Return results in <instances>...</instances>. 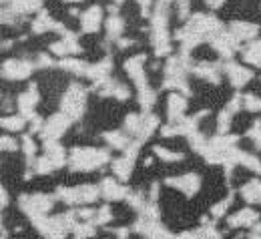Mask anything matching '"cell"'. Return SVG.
Returning <instances> with one entry per match:
<instances>
[{
  "label": "cell",
  "mask_w": 261,
  "mask_h": 239,
  "mask_svg": "<svg viewBox=\"0 0 261 239\" xmlns=\"http://www.w3.org/2000/svg\"><path fill=\"white\" fill-rule=\"evenodd\" d=\"M153 155H157L161 161L165 163H177V161H183L185 155L183 153H177V151H169L167 147H161V145H155L153 147Z\"/></svg>",
  "instance_id": "cell-35"
},
{
  "label": "cell",
  "mask_w": 261,
  "mask_h": 239,
  "mask_svg": "<svg viewBox=\"0 0 261 239\" xmlns=\"http://www.w3.org/2000/svg\"><path fill=\"white\" fill-rule=\"evenodd\" d=\"M185 26H189L191 31H195L199 34H203L207 40H209V36L223 31V24H221L219 18H215L213 14H203V12H197L191 18H187Z\"/></svg>",
  "instance_id": "cell-7"
},
{
  "label": "cell",
  "mask_w": 261,
  "mask_h": 239,
  "mask_svg": "<svg viewBox=\"0 0 261 239\" xmlns=\"http://www.w3.org/2000/svg\"><path fill=\"white\" fill-rule=\"evenodd\" d=\"M55 199L53 195H46V193H34V195H20L18 199V207L20 211L29 217L31 223H38L42 217L48 215V211L55 207Z\"/></svg>",
  "instance_id": "cell-4"
},
{
  "label": "cell",
  "mask_w": 261,
  "mask_h": 239,
  "mask_svg": "<svg viewBox=\"0 0 261 239\" xmlns=\"http://www.w3.org/2000/svg\"><path fill=\"white\" fill-rule=\"evenodd\" d=\"M137 102H139V107L143 111H151L155 107V102H157V91L151 89V87L137 91Z\"/></svg>",
  "instance_id": "cell-33"
},
{
  "label": "cell",
  "mask_w": 261,
  "mask_h": 239,
  "mask_svg": "<svg viewBox=\"0 0 261 239\" xmlns=\"http://www.w3.org/2000/svg\"><path fill=\"white\" fill-rule=\"evenodd\" d=\"M42 145H44V155L55 163L57 169L65 167L68 163V155H66L65 147L59 145V141H42Z\"/></svg>",
  "instance_id": "cell-21"
},
{
  "label": "cell",
  "mask_w": 261,
  "mask_h": 239,
  "mask_svg": "<svg viewBox=\"0 0 261 239\" xmlns=\"http://www.w3.org/2000/svg\"><path fill=\"white\" fill-rule=\"evenodd\" d=\"M243 107H245L247 111H251V113H259L261 111V99L257 97V95L247 93V95H243Z\"/></svg>",
  "instance_id": "cell-43"
},
{
  "label": "cell",
  "mask_w": 261,
  "mask_h": 239,
  "mask_svg": "<svg viewBox=\"0 0 261 239\" xmlns=\"http://www.w3.org/2000/svg\"><path fill=\"white\" fill-rule=\"evenodd\" d=\"M111 221H113V211H111L109 205H102L100 209H97V215L93 217V223H95L97 227H102V225H107V223H111Z\"/></svg>",
  "instance_id": "cell-40"
},
{
  "label": "cell",
  "mask_w": 261,
  "mask_h": 239,
  "mask_svg": "<svg viewBox=\"0 0 261 239\" xmlns=\"http://www.w3.org/2000/svg\"><path fill=\"white\" fill-rule=\"evenodd\" d=\"M243 61L255 68H261V38L249 40V44L243 48Z\"/></svg>",
  "instance_id": "cell-26"
},
{
  "label": "cell",
  "mask_w": 261,
  "mask_h": 239,
  "mask_svg": "<svg viewBox=\"0 0 261 239\" xmlns=\"http://www.w3.org/2000/svg\"><path fill=\"white\" fill-rule=\"evenodd\" d=\"M40 6H42V0H12L10 2V8L20 16L31 14V12H40Z\"/></svg>",
  "instance_id": "cell-30"
},
{
  "label": "cell",
  "mask_w": 261,
  "mask_h": 239,
  "mask_svg": "<svg viewBox=\"0 0 261 239\" xmlns=\"http://www.w3.org/2000/svg\"><path fill=\"white\" fill-rule=\"evenodd\" d=\"M109 161H111V153L107 149H97V147H74L70 149V155H68L70 171H76V173L97 171Z\"/></svg>",
  "instance_id": "cell-1"
},
{
  "label": "cell",
  "mask_w": 261,
  "mask_h": 239,
  "mask_svg": "<svg viewBox=\"0 0 261 239\" xmlns=\"http://www.w3.org/2000/svg\"><path fill=\"white\" fill-rule=\"evenodd\" d=\"M191 72L195 76H199V78L209 81L211 85H219L221 72H223V65H219V63H193Z\"/></svg>",
  "instance_id": "cell-18"
},
{
  "label": "cell",
  "mask_w": 261,
  "mask_h": 239,
  "mask_svg": "<svg viewBox=\"0 0 261 239\" xmlns=\"http://www.w3.org/2000/svg\"><path fill=\"white\" fill-rule=\"evenodd\" d=\"M68 12H70V14H72V16H79V8H74V6H72V8H70V10H68Z\"/></svg>",
  "instance_id": "cell-55"
},
{
  "label": "cell",
  "mask_w": 261,
  "mask_h": 239,
  "mask_svg": "<svg viewBox=\"0 0 261 239\" xmlns=\"http://www.w3.org/2000/svg\"><path fill=\"white\" fill-rule=\"evenodd\" d=\"M165 185L181 191L185 197H193L201 189V177L197 173H185V175H179V177H167Z\"/></svg>",
  "instance_id": "cell-10"
},
{
  "label": "cell",
  "mask_w": 261,
  "mask_h": 239,
  "mask_svg": "<svg viewBox=\"0 0 261 239\" xmlns=\"http://www.w3.org/2000/svg\"><path fill=\"white\" fill-rule=\"evenodd\" d=\"M257 221H259V213L255 209H249L247 207V209H241V211L229 215L227 225L231 229H239V227H251Z\"/></svg>",
  "instance_id": "cell-19"
},
{
  "label": "cell",
  "mask_w": 261,
  "mask_h": 239,
  "mask_svg": "<svg viewBox=\"0 0 261 239\" xmlns=\"http://www.w3.org/2000/svg\"><path fill=\"white\" fill-rule=\"evenodd\" d=\"M33 169L36 171V175H48V173L57 171V167H55V163L42 153V157H36V163H34Z\"/></svg>",
  "instance_id": "cell-39"
},
{
  "label": "cell",
  "mask_w": 261,
  "mask_h": 239,
  "mask_svg": "<svg viewBox=\"0 0 261 239\" xmlns=\"http://www.w3.org/2000/svg\"><path fill=\"white\" fill-rule=\"evenodd\" d=\"M233 117H235V113H233V111H229L227 107L217 115V133H219V135H225L229 129H231Z\"/></svg>",
  "instance_id": "cell-36"
},
{
  "label": "cell",
  "mask_w": 261,
  "mask_h": 239,
  "mask_svg": "<svg viewBox=\"0 0 261 239\" xmlns=\"http://www.w3.org/2000/svg\"><path fill=\"white\" fill-rule=\"evenodd\" d=\"M207 42H209V44L213 46V50H215L217 55H221L223 59H231V57L235 55V50L241 48V40L231 33V31H219V33H215L213 36H209Z\"/></svg>",
  "instance_id": "cell-6"
},
{
  "label": "cell",
  "mask_w": 261,
  "mask_h": 239,
  "mask_svg": "<svg viewBox=\"0 0 261 239\" xmlns=\"http://www.w3.org/2000/svg\"><path fill=\"white\" fill-rule=\"evenodd\" d=\"M141 127H143V115H137V113H129L123 121V129L129 133L130 137H139L141 133Z\"/></svg>",
  "instance_id": "cell-34"
},
{
  "label": "cell",
  "mask_w": 261,
  "mask_h": 239,
  "mask_svg": "<svg viewBox=\"0 0 261 239\" xmlns=\"http://www.w3.org/2000/svg\"><path fill=\"white\" fill-rule=\"evenodd\" d=\"M87 93L89 89L81 83H70L61 99V111L66 113L72 121H81L87 111Z\"/></svg>",
  "instance_id": "cell-3"
},
{
  "label": "cell",
  "mask_w": 261,
  "mask_h": 239,
  "mask_svg": "<svg viewBox=\"0 0 261 239\" xmlns=\"http://www.w3.org/2000/svg\"><path fill=\"white\" fill-rule=\"evenodd\" d=\"M113 173L119 181H129L130 175H133V169H135V157H130L127 153H123L121 159H115L113 161Z\"/></svg>",
  "instance_id": "cell-23"
},
{
  "label": "cell",
  "mask_w": 261,
  "mask_h": 239,
  "mask_svg": "<svg viewBox=\"0 0 261 239\" xmlns=\"http://www.w3.org/2000/svg\"><path fill=\"white\" fill-rule=\"evenodd\" d=\"M50 67H55V61L46 52H38V57H36V68H50Z\"/></svg>",
  "instance_id": "cell-48"
},
{
  "label": "cell",
  "mask_w": 261,
  "mask_h": 239,
  "mask_svg": "<svg viewBox=\"0 0 261 239\" xmlns=\"http://www.w3.org/2000/svg\"><path fill=\"white\" fill-rule=\"evenodd\" d=\"M40 102V93H38V87H36V83H31L29 85V89L18 97V101H16V104H18V111H20V115H24L29 121L33 119L34 115V109H36V104Z\"/></svg>",
  "instance_id": "cell-13"
},
{
  "label": "cell",
  "mask_w": 261,
  "mask_h": 239,
  "mask_svg": "<svg viewBox=\"0 0 261 239\" xmlns=\"http://www.w3.org/2000/svg\"><path fill=\"white\" fill-rule=\"evenodd\" d=\"M139 8H141V16L143 18H149L153 14V8H155V2L153 0H137Z\"/></svg>",
  "instance_id": "cell-45"
},
{
  "label": "cell",
  "mask_w": 261,
  "mask_h": 239,
  "mask_svg": "<svg viewBox=\"0 0 261 239\" xmlns=\"http://www.w3.org/2000/svg\"><path fill=\"white\" fill-rule=\"evenodd\" d=\"M57 33V34H63L66 33L65 24H61V22H57L46 10H40L38 12V16L33 20V34H44V33Z\"/></svg>",
  "instance_id": "cell-14"
},
{
  "label": "cell",
  "mask_w": 261,
  "mask_h": 239,
  "mask_svg": "<svg viewBox=\"0 0 261 239\" xmlns=\"http://www.w3.org/2000/svg\"><path fill=\"white\" fill-rule=\"evenodd\" d=\"M22 153H24V161H27V167H31L33 169L34 163H36V143H34V139L31 133H27V135H22Z\"/></svg>",
  "instance_id": "cell-32"
},
{
  "label": "cell",
  "mask_w": 261,
  "mask_h": 239,
  "mask_svg": "<svg viewBox=\"0 0 261 239\" xmlns=\"http://www.w3.org/2000/svg\"><path fill=\"white\" fill-rule=\"evenodd\" d=\"M159 131H161V137H165V139L181 135V133H179V127H177V125H173V123H171V125H165V127H161Z\"/></svg>",
  "instance_id": "cell-49"
},
{
  "label": "cell",
  "mask_w": 261,
  "mask_h": 239,
  "mask_svg": "<svg viewBox=\"0 0 261 239\" xmlns=\"http://www.w3.org/2000/svg\"><path fill=\"white\" fill-rule=\"evenodd\" d=\"M2 2H4V4H6V2H12V0H2Z\"/></svg>",
  "instance_id": "cell-59"
},
{
  "label": "cell",
  "mask_w": 261,
  "mask_h": 239,
  "mask_svg": "<svg viewBox=\"0 0 261 239\" xmlns=\"http://www.w3.org/2000/svg\"><path fill=\"white\" fill-rule=\"evenodd\" d=\"M239 165H243V167H247L249 171H253V173L261 175V161L255 157V155H251V153L239 151Z\"/></svg>",
  "instance_id": "cell-37"
},
{
  "label": "cell",
  "mask_w": 261,
  "mask_h": 239,
  "mask_svg": "<svg viewBox=\"0 0 261 239\" xmlns=\"http://www.w3.org/2000/svg\"><path fill=\"white\" fill-rule=\"evenodd\" d=\"M255 149H259V151H261V141H257V143H255Z\"/></svg>",
  "instance_id": "cell-57"
},
{
  "label": "cell",
  "mask_w": 261,
  "mask_h": 239,
  "mask_svg": "<svg viewBox=\"0 0 261 239\" xmlns=\"http://www.w3.org/2000/svg\"><path fill=\"white\" fill-rule=\"evenodd\" d=\"M177 6H179V20L187 22V18H189V8H191V0H177Z\"/></svg>",
  "instance_id": "cell-46"
},
{
  "label": "cell",
  "mask_w": 261,
  "mask_h": 239,
  "mask_svg": "<svg viewBox=\"0 0 261 239\" xmlns=\"http://www.w3.org/2000/svg\"><path fill=\"white\" fill-rule=\"evenodd\" d=\"M135 231L145 237H173V233L167 231L161 219H153V217H145V215H139V219L135 223Z\"/></svg>",
  "instance_id": "cell-11"
},
{
  "label": "cell",
  "mask_w": 261,
  "mask_h": 239,
  "mask_svg": "<svg viewBox=\"0 0 261 239\" xmlns=\"http://www.w3.org/2000/svg\"><path fill=\"white\" fill-rule=\"evenodd\" d=\"M36 68V63L24 61V59H10L2 63V78L4 81H27L33 70Z\"/></svg>",
  "instance_id": "cell-8"
},
{
  "label": "cell",
  "mask_w": 261,
  "mask_h": 239,
  "mask_svg": "<svg viewBox=\"0 0 261 239\" xmlns=\"http://www.w3.org/2000/svg\"><path fill=\"white\" fill-rule=\"evenodd\" d=\"M59 68H63L66 72H72L76 76H87L89 65L85 61H79V59H72V57H65V59L59 61Z\"/></svg>",
  "instance_id": "cell-29"
},
{
  "label": "cell",
  "mask_w": 261,
  "mask_h": 239,
  "mask_svg": "<svg viewBox=\"0 0 261 239\" xmlns=\"http://www.w3.org/2000/svg\"><path fill=\"white\" fill-rule=\"evenodd\" d=\"M66 4H76V2H83V0H63Z\"/></svg>",
  "instance_id": "cell-56"
},
{
  "label": "cell",
  "mask_w": 261,
  "mask_h": 239,
  "mask_svg": "<svg viewBox=\"0 0 261 239\" xmlns=\"http://www.w3.org/2000/svg\"><path fill=\"white\" fill-rule=\"evenodd\" d=\"M241 197L247 201V203H259L261 205V181L259 179H251L247 181L241 189H239Z\"/></svg>",
  "instance_id": "cell-28"
},
{
  "label": "cell",
  "mask_w": 261,
  "mask_h": 239,
  "mask_svg": "<svg viewBox=\"0 0 261 239\" xmlns=\"http://www.w3.org/2000/svg\"><path fill=\"white\" fill-rule=\"evenodd\" d=\"M247 137H249L253 143L261 141V119H255V121H253V125H251L249 131H247Z\"/></svg>",
  "instance_id": "cell-47"
},
{
  "label": "cell",
  "mask_w": 261,
  "mask_h": 239,
  "mask_svg": "<svg viewBox=\"0 0 261 239\" xmlns=\"http://www.w3.org/2000/svg\"><path fill=\"white\" fill-rule=\"evenodd\" d=\"M223 72L227 74L229 83L233 85V89H243L253 78V70L251 68H245L243 65H237L233 61H227L223 65Z\"/></svg>",
  "instance_id": "cell-12"
},
{
  "label": "cell",
  "mask_w": 261,
  "mask_h": 239,
  "mask_svg": "<svg viewBox=\"0 0 261 239\" xmlns=\"http://www.w3.org/2000/svg\"><path fill=\"white\" fill-rule=\"evenodd\" d=\"M95 223L93 221H85V223H76V227L72 229L74 237H93L97 231H95Z\"/></svg>",
  "instance_id": "cell-41"
},
{
  "label": "cell",
  "mask_w": 261,
  "mask_h": 239,
  "mask_svg": "<svg viewBox=\"0 0 261 239\" xmlns=\"http://www.w3.org/2000/svg\"><path fill=\"white\" fill-rule=\"evenodd\" d=\"M159 199V183H153L151 185V191H149V201H155L157 203Z\"/></svg>",
  "instance_id": "cell-51"
},
{
  "label": "cell",
  "mask_w": 261,
  "mask_h": 239,
  "mask_svg": "<svg viewBox=\"0 0 261 239\" xmlns=\"http://www.w3.org/2000/svg\"><path fill=\"white\" fill-rule=\"evenodd\" d=\"M8 46H12V40H4V42H2V50H6Z\"/></svg>",
  "instance_id": "cell-54"
},
{
  "label": "cell",
  "mask_w": 261,
  "mask_h": 239,
  "mask_svg": "<svg viewBox=\"0 0 261 239\" xmlns=\"http://www.w3.org/2000/svg\"><path fill=\"white\" fill-rule=\"evenodd\" d=\"M155 129H159V117L149 113V111H145L143 113V127H141V133L137 137V141L145 143L147 139H151V135L155 133Z\"/></svg>",
  "instance_id": "cell-27"
},
{
  "label": "cell",
  "mask_w": 261,
  "mask_h": 239,
  "mask_svg": "<svg viewBox=\"0 0 261 239\" xmlns=\"http://www.w3.org/2000/svg\"><path fill=\"white\" fill-rule=\"evenodd\" d=\"M113 2H115V4H123L125 0H113Z\"/></svg>",
  "instance_id": "cell-58"
},
{
  "label": "cell",
  "mask_w": 261,
  "mask_h": 239,
  "mask_svg": "<svg viewBox=\"0 0 261 239\" xmlns=\"http://www.w3.org/2000/svg\"><path fill=\"white\" fill-rule=\"evenodd\" d=\"M2 129L4 131H10V133H18V131H22L24 127H27V123H29V119L24 117V115H8V117H2Z\"/></svg>",
  "instance_id": "cell-31"
},
{
  "label": "cell",
  "mask_w": 261,
  "mask_h": 239,
  "mask_svg": "<svg viewBox=\"0 0 261 239\" xmlns=\"http://www.w3.org/2000/svg\"><path fill=\"white\" fill-rule=\"evenodd\" d=\"M105 26H107V44L109 42H117L123 36V33H125V20L119 14H111L107 18Z\"/></svg>",
  "instance_id": "cell-24"
},
{
  "label": "cell",
  "mask_w": 261,
  "mask_h": 239,
  "mask_svg": "<svg viewBox=\"0 0 261 239\" xmlns=\"http://www.w3.org/2000/svg\"><path fill=\"white\" fill-rule=\"evenodd\" d=\"M233 199H235V193L231 191V193H229L223 201H219V203H215L213 207H211V217H213V219L223 217V215L227 213V209L231 207V203H233Z\"/></svg>",
  "instance_id": "cell-38"
},
{
  "label": "cell",
  "mask_w": 261,
  "mask_h": 239,
  "mask_svg": "<svg viewBox=\"0 0 261 239\" xmlns=\"http://www.w3.org/2000/svg\"><path fill=\"white\" fill-rule=\"evenodd\" d=\"M115 44H117L121 50H125V48H129V46H133V44H137V40H135V38H127V36H121Z\"/></svg>",
  "instance_id": "cell-50"
},
{
  "label": "cell",
  "mask_w": 261,
  "mask_h": 239,
  "mask_svg": "<svg viewBox=\"0 0 261 239\" xmlns=\"http://www.w3.org/2000/svg\"><path fill=\"white\" fill-rule=\"evenodd\" d=\"M100 26H102V8L93 4L81 14V29L85 34H95L100 31Z\"/></svg>",
  "instance_id": "cell-17"
},
{
  "label": "cell",
  "mask_w": 261,
  "mask_h": 239,
  "mask_svg": "<svg viewBox=\"0 0 261 239\" xmlns=\"http://www.w3.org/2000/svg\"><path fill=\"white\" fill-rule=\"evenodd\" d=\"M74 121L66 115V113H55V115H50L46 121H44V127H42V131L38 133L42 141H59L61 137L65 135L66 131H68V127L72 125Z\"/></svg>",
  "instance_id": "cell-5"
},
{
  "label": "cell",
  "mask_w": 261,
  "mask_h": 239,
  "mask_svg": "<svg viewBox=\"0 0 261 239\" xmlns=\"http://www.w3.org/2000/svg\"><path fill=\"white\" fill-rule=\"evenodd\" d=\"M0 147H2L4 153H14V151H18V141L12 139L10 135H2V139H0Z\"/></svg>",
  "instance_id": "cell-44"
},
{
  "label": "cell",
  "mask_w": 261,
  "mask_h": 239,
  "mask_svg": "<svg viewBox=\"0 0 261 239\" xmlns=\"http://www.w3.org/2000/svg\"><path fill=\"white\" fill-rule=\"evenodd\" d=\"M115 235H117V237H127V235H129V231H127L125 227H119V229L115 231Z\"/></svg>",
  "instance_id": "cell-53"
},
{
  "label": "cell",
  "mask_w": 261,
  "mask_h": 239,
  "mask_svg": "<svg viewBox=\"0 0 261 239\" xmlns=\"http://www.w3.org/2000/svg\"><path fill=\"white\" fill-rule=\"evenodd\" d=\"M229 31L241 42L243 40H255V36L259 34V24H253V22H247V20H233L229 24Z\"/></svg>",
  "instance_id": "cell-20"
},
{
  "label": "cell",
  "mask_w": 261,
  "mask_h": 239,
  "mask_svg": "<svg viewBox=\"0 0 261 239\" xmlns=\"http://www.w3.org/2000/svg\"><path fill=\"white\" fill-rule=\"evenodd\" d=\"M125 201H127L130 209H135L137 213H139V211H143V207L147 205L145 195H143L141 191H129V195H127V199H125Z\"/></svg>",
  "instance_id": "cell-42"
},
{
  "label": "cell",
  "mask_w": 261,
  "mask_h": 239,
  "mask_svg": "<svg viewBox=\"0 0 261 239\" xmlns=\"http://www.w3.org/2000/svg\"><path fill=\"white\" fill-rule=\"evenodd\" d=\"M6 205H8V191L6 187H2V209H6Z\"/></svg>",
  "instance_id": "cell-52"
},
{
  "label": "cell",
  "mask_w": 261,
  "mask_h": 239,
  "mask_svg": "<svg viewBox=\"0 0 261 239\" xmlns=\"http://www.w3.org/2000/svg\"><path fill=\"white\" fill-rule=\"evenodd\" d=\"M100 195L107 201H121V199H127L129 189L123 183H119L115 177H107L100 181Z\"/></svg>",
  "instance_id": "cell-15"
},
{
  "label": "cell",
  "mask_w": 261,
  "mask_h": 239,
  "mask_svg": "<svg viewBox=\"0 0 261 239\" xmlns=\"http://www.w3.org/2000/svg\"><path fill=\"white\" fill-rule=\"evenodd\" d=\"M111 70H113V57H105L102 61H98V63H95V65H89L87 78H91L93 83L105 81V78L111 76Z\"/></svg>",
  "instance_id": "cell-22"
},
{
  "label": "cell",
  "mask_w": 261,
  "mask_h": 239,
  "mask_svg": "<svg viewBox=\"0 0 261 239\" xmlns=\"http://www.w3.org/2000/svg\"><path fill=\"white\" fill-rule=\"evenodd\" d=\"M129 133L123 129V131H109V133H105L102 139L107 141V145L111 147V149H117V151H125L127 147L130 145V139H129Z\"/></svg>",
  "instance_id": "cell-25"
},
{
  "label": "cell",
  "mask_w": 261,
  "mask_h": 239,
  "mask_svg": "<svg viewBox=\"0 0 261 239\" xmlns=\"http://www.w3.org/2000/svg\"><path fill=\"white\" fill-rule=\"evenodd\" d=\"M145 63H147V55L145 52H141V55H135V57H130L125 61V72L129 74V78L135 83V87H137V91H141V89H147L149 87V81H147V72H145Z\"/></svg>",
  "instance_id": "cell-9"
},
{
  "label": "cell",
  "mask_w": 261,
  "mask_h": 239,
  "mask_svg": "<svg viewBox=\"0 0 261 239\" xmlns=\"http://www.w3.org/2000/svg\"><path fill=\"white\" fill-rule=\"evenodd\" d=\"M100 195V185L83 183L76 187H57V199L66 205H93Z\"/></svg>",
  "instance_id": "cell-2"
},
{
  "label": "cell",
  "mask_w": 261,
  "mask_h": 239,
  "mask_svg": "<svg viewBox=\"0 0 261 239\" xmlns=\"http://www.w3.org/2000/svg\"><path fill=\"white\" fill-rule=\"evenodd\" d=\"M185 111H187V97L181 93H171L167 99V115H169V123L177 125L185 119Z\"/></svg>",
  "instance_id": "cell-16"
}]
</instances>
